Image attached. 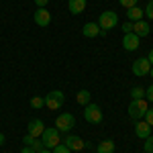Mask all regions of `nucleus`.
<instances>
[{
	"mask_svg": "<svg viewBox=\"0 0 153 153\" xmlns=\"http://www.w3.org/2000/svg\"><path fill=\"white\" fill-rule=\"evenodd\" d=\"M147 100L145 98H141V100H131L129 104V117L131 120H141L143 117H145V112H147Z\"/></svg>",
	"mask_w": 153,
	"mask_h": 153,
	"instance_id": "obj_1",
	"label": "nucleus"
},
{
	"mask_svg": "<svg viewBox=\"0 0 153 153\" xmlns=\"http://www.w3.org/2000/svg\"><path fill=\"white\" fill-rule=\"evenodd\" d=\"M41 141H43V145H45V149H53V147H57L59 143V131L55 129V127H45V131L41 133Z\"/></svg>",
	"mask_w": 153,
	"mask_h": 153,
	"instance_id": "obj_2",
	"label": "nucleus"
},
{
	"mask_svg": "<svg viewBox=\"0 0 153 153\" xmlns=\"http://www.w3.org/2000/svg\"><path fill=\"white\" fill-rule=\"evenodd\" d=\"M117 23H118V14L114 10H104L100 16H98V27H100V29H104V31L114 29Z\"/></svg>",
	"mask_w": 153,
	"mask_h": 153,
	"instance_id": "obj_3",
	"label": "nucleus"
},
{
	"mask_svg": "<svg viewBox=\"0 0 153 153\" xmlns=\"http://www.w3.org/2000/svg\"><path fill=\"white\" fill-rule=\"evenodd\" d=\"M63 102H65V96H63V92H59V90H53V92H49L45 96V106H47L49 110H59L63 106Z\"/></svg>",
	"mask_w": 153,
	"mask_h": 153,
	"instance_id": "obj_4",
	"label": "nucleus"
},
{
	"mask_svg": "<svg viewBox=\"0 0 153 153\" xmlns=\"http://www.w3.org/2000/svg\"><path fill=\"white\" fill-rule=\"evenodd\" d=\"M74 114H70V112H61L57 118H55V129L59 131V133H70L71 129H74Z\"/></svg>",
	"mask_w": 153,
	"mask_h": 153,
	"instance_id": "obj_5",
	"label": "nucleus"
},
{
	"mask_svg": "<svg viewBox=\"0 0 153 153\" xmlns=\"http://www.w3.org/2000/svg\"><path fill=\"white\" fill-rule=\"evenodd\" d=\"M84 118L88 123H92V125L102 123V110H100V106L98 104H86V108H84Z\"/></svg>",
	"mask_w": 153,
	"mask_h": 153,
	"instance_id": "obj_6",
	"label": "nucleus"
},
{
	"mask_svg": "<svg viewBox=\"0 0 153 153\" xmlns=\"http://www.w3.org/2000/svg\"><path fill=\"white\" fill-rule=\"evenodd\" d=\"M149 70H151V63H149V59H147V57L135 59V61H133V65H131V71H133L135 76H139V78L147 76V74H149Z\"/></svg>",
	"mask_w": 153,
	"mask_h": 153,
	"instance_id": "obj_7",
	"label": "nucleus"
},
{
	"mask_svg": "<svg viewBox=\"0 0 153 153\" xmlns=\"http://www.w3.org/2000/svg\"><path fill=\"white\" fill-rule=\"evenodd\" d=\"M33 21L39 27H49V23H51V12L47 8H37L35 14H33Z\"/></svg>",
	"mask_w": 153,
	"mask_h": 153,
	"instance_id": "obj_8",
	"label": "nucleus"
},
{
	"mask_svg": "<svg viewBox=\"0 0 153 153\" xmlns=\"http://www.w3.org/2000/svg\"><path fill=\"white\" fill-rule=\"evenodd\" d=\"M123 47L127 49V51H137L139 49V37L135 35V33H127V35L123 37Z\"/></svg>",
	"mask_w": 153,
	"mask_h": 153,
	"instance_id": "obj_9",
	"label": "nucleus"
},
{
	"mask_svg": "<svg viewBox=\"0 0 153 153\" xmlns=\"http://www.w3.org/2000/svg\"><path fill=\"white\" fill-rule=\"evenodd\" d=\"M65 145L70 147L71 151H82L84 147H86V141H82L80 137H76V135H65Z\"/></svg>",
	"mask_w": 153,
	"mask_h": 153,
	"instance_id": "obj_10",
	"label": "nucleus"
},
{
	"mask_svg": "<svg viewBox=\"0 0 153 153\" xmlns=\"http://www.w3.org/2000/svg\"><path fill=\"white\" fill-rule=\"evenodd\" d=\"M135 135H137L139 139H147V137L151 135V125H147L145 120H137V125H135Z\"/></svg>",
	"mask_w": 153,
	"mask_h": 153,
	"instance_id": "obj_11",
	"label": "nucleus"
},
{
	"mask_svg": "<svg viewBox=\"0 0 153 153\" xmlns=\"http://www.w3.org/2000/svg\"><path fill=\"white\" fill-rule=\"evenodd\" d=\"M27 131H29V135H33V137H41V133L45 131V127H43V120H41V118H33V120L29 123Z\"/></svg>",
	"mask_w": 153,
	"mask_h": 153,
	"instance_id": "obj_12",
	"label": "nucleus"
},
{
	"mask_svg": "<svg viewBox=\"0 0 153 153\" xmlns=\"http://www.w3.org/2000/svg\"><path fill=\"white\" fill-rule=\"evenodd\" d=\"M149 31H151V29H149L147 21H137V23H133V33L139 37V39H141V37H147Z\"/></svg>",
	"mask_w": 153,
	"mask_h": 153,
	"instance_id": "obj_13",
	"label": "nucleus"
},
{
	"mask_svg": "<svg viewBox=\"0 0 153 153\" xmlns=\"http://www.w3.org/2000/svg\"><path fill=\"white\" fill-rule=\"evenodd\" d=\"M23 143H25V145H29V147H33V149H35L37 153L45 149V145H43V141H41L39 137H33V135H29V133H27V137L23 139Z\"/></svg>",
	"mask_w": 153,
	"mask_h": 153,
	"instance_id": "obj_14",
	"label": "nucleus"
},
{
	"mask_svg": "<svg viewBox=\"0 0 153 153\" xmlns=\"http://www.w3.org/2000/svg\"><path fill=\"white\" fill-rule=\"evenodd\" d=\"M82 35L88 37V39L98 37V35H100V27H98V23H86V25L82 27Z\"/></svg>",
	"mask_w": 153,
	"mask_h": 153,
	"instance_id": "obj_15",
	"label": "nucleus"
},
{
	"mask_svg": "<svg viewBox=\"0 0 153 153\" xmlns=\"http://www.w3.org/2000/svg\"><path fill=\"white\" fill-rule=\"evenodd\" d=\"M86 6H88V0H70V2H68V8H70L71 14H80V12H84Z\"/></svg>",
	"mask_w": 153,
	"mask_h": 153,
	"instance_id": "obj_16",
	"label": "nucleus"
},
{
	"mask_svg": "<svg viewBox=\"0 0 153 153\" xmlns=\"http://www.w3.org/2000/svg\"><path fill=\"white\" fill-rule=\"evenodd\" d=\"M127 19H129L131 23L143 21V8H139V6H131V8H127Z\"/></svg>",
	"mask_w": 153,
	"mask_h": 153,
	"instance_id": "obj_17",
	"label": "nucleus"
},
{
	"mask_svg": "<svg viewBox=\"0 0 153 153\" xmlns=\"http://www.w3.org/2000/svg\"><path fill=\"white\" fill-rule=\"evenodd\" d=\"M98 153H114V141L106 139L98 143Z\"/></svg>",
	"mask_w": 153,
	"mask_h": 153,
	"instance_id": "obj_18",
	"label": "nucleus"
},
{
	"mask_svg": "<svg viewBox=\"0 0 153 153\" xmlns=\"http://www.w3.org/2000/svg\"><path fill=\"white\" fill-rule=\"evenodd\" d=\"M76 100H78V104H82V106L90 104V92H88V90H80V92L76 94Z\"/></svg>",
	"mask_w": 153,
	"mask_h": 153,
	"instance_id": "obj_19",
	"label": "nucleus"
},
{
	"mask_svg": "<svg viewBox=\"0 0 153 153\" xmlns=\"http://www.w3.org/2000/svg\"><path fill=\"white\" fill-rule=\"evenodd\" d=\"M131 98H133V100H141V98H145V88L135 86V88L131 90Z\"/></svg>",
	"mask_w": 153,
	"mask_h": 153,
	"instance_id": "obj_20",
	"label": "nucleus"
},
{
	"mask_svg": "<svg viewBox=\"0 0 153 153\" xmlns=\"http://www.w3.org/2000/svg\"><path fill=\"white\" fill-rule=\"evenodd\" d=\"M31 106H33V108H43V106H45V98L33 96V98H31Z\"/></svg>",
	"mask_w": 153,
	"mask_h": 153,
	"instance_id": "obj_21",
	"label": "nucleus"
},
{
	"mask_svg": "<svg viewBox=\"0 0 153 153\" xmlns=\"http://www.w3.org/2000/svg\"><path fill=\"white\" fill-rule=\"evenodd\" d=\"M143 16H147V19L153 21V0L147 2V6H145V10H143Z\"/></svg>",
	"mask_w": 153,
	"mask_h": 153,
	"instance_id": "obj_22",
	"label": "nucleus"
},
{
	"mask_svg": "<svg viewBox=\"0 0 153 153\" xmlns=\"http://www.w3.org/2000/svg\"><path fill=\"white\" fill-rule=\"evenodd\" d=\"M53 153H71V149L65 145V143H59L57 147H53Z\"/></svg>",
	"mask_w": 153,
	"mask_h": 153,
	"instance_id": "obj_23",
	"label": "nucleus"
},
{
	"mask_svg": "<svg viewBox=\"0 0 153 153\" xmlns=\"http://www.w3.org/2000/svg\"><path fill=\"white\" fill-rule=\"evenodd\" d=\"M145 153H153V135H149L147 139H145Z\"/></svg>",
	"mask_w": 153,
	"mask_h": 153,
	"instance_id": "obj_24",
	"label": "nucleus"
},
{
	"mask_svg": "<svg viewBox=\"0 0 153 153\" xmlns=\"http://www.w3.org/2000/svg\"><path fill=\"white\" fill-rule=\"evenodd\" d=\"M137 2H139V0H118V4H120V6H125V8L137 6Z\"/></svg>",
	"mask_w": 153,
	"mask_h": 153,
	"instance_id": "obj_25",
	"label": "nucleus"
},
{
	"mask_svg": "<svg viewBox=\"0 0 153 153\" xmlns=\"http://www.w3.org/2000/svg\"><path fill=\"white\" fill-rule=\"evenodd\" d=\"M145 123H147V125H151L153 127V108H147V112H145Z\"/></svg>",
	"mask_w": 153,
	"mask_h": 153,
	"instance_id": "obj_26",
	"label": "nucleus"
},
{
	"mask_svg": "<svg viewBox=\"0 0 153 153\" xmlns=\"http://www.w3.org/2000/svg\"><path fill=\"white\" fill-rule=\"evenodd\" d=\"M145 100H147V102H153V86H149V88L145 90Z\"/></svg>",
	"mask_w": 153,
	"mask_h": 153,
	"instance_id": "obj_27",
	"label": "nucleus"
},
{
	"mask_svg": "<svg viewBox=\"0 0 153 153\" xmlns=\"http://www.w3.org/2000/svg\"><path fill=\"white\" fill-rule=\"evenodd\" d=\"M123 33H125V35H127V33H133V23H131V21H127V23L123 25Z\"/></svg>",
	"mask_w": 153,
	"mask_h": 153,
	"instance_id": "obj_28",
	"label": "nucleus"
},
{
	"mask_svg": "<svg viewBox=\"0 0 153 153\" xmlns=\"http://www.w3.org/2000/svg\"><path fill=\"white\" fill-rule=\"evenodd\" d=\"M35 4H37V8H45L49 4V0H35Z\"/></svg>",
	"mask_w": 153,
	"mask_h": 153,
	"instance_id": "obj_29",
	"label": "nucleus"
},
{
	"mask_svg": "<svg viewBox=\"0 0 153 153\" xmlns=\"http://www.w3.org/2000/svg\"><path fill=\"white\" fill-rule=\"evenodd\" d=\"M21 153H37V151L33 149V147H29V145H25L23 149H21Z\"/></svg>",
	"mask_w": 153,
	"mask_h": 153,
	"instance_id": "obj_30",
	"label": "nucleus"
},
{
	"mask_svg": "<svg viewBox=\"0 0 153 153\" xmlns=\"http://www.w3.org/2000/svg\"><path fill=\"white\" fill-rule=\"evenodd\" d=\"M147 59H149V63H151V65H153V49H151V51H149V55H147Z\"/></svg>",
	"mask_w": 153,
	"mask_h": 153,
	"instance_id": "obj_31",
	"label": "nucleus"
},
{
	"mask_svg": "<svg viewBox=\"0 0 153 153\" xmlns=\"http://www.w3.org/2000/svg\"><path fill=\"white\" fill-rule=\"evenodd\" d=\"M4 141H6V137H4V135L0 133V145H4Z\"/></svg>",
	"mask_w": 153,
	"mask_h": 153,
	"instance_id": "obj_32",
	"label": "nucleus"
},
{
	"mask_svg": "<svg viewBox=\"0 0 153 153\" xmlns=\"http://www.w3.org/2000/svg\"><path fill=\"white\" fill-rule=\"evenodd\" d=\"M39 153H53L51 149H43V151H39Z\"/></svg>",
	"mask_w": 153,
	"mask_h": 153,
	"instance_id": "obj_33",
	"label": "nucleus"
},
{
	"mask_svg": "<svg viewBox=\"0 0 153 153\" xmlns=\"http://www.w3.org/2000/svg\"><path fill=\"white\" fill-rule=\"evenodd\" d=\"M149 76H151V78H153V65H151V70H149Z\"/></svg>",
	"mask_w": 153,
	"mask_h": 153,
	"instance_id": "obj_34",
	"label": "nucleus"
}]
</instances>
